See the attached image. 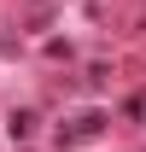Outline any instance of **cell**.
Wrapping results in <instances>:
<instances>
[{
  "label": "cell",
  "mask_w": 146,
  "mask_h": 152,
  "mask_svg": "<svg viewBox=\"0 0 146 152\" xmlns=\"http://www.w3.org/2000/svg\"><path fill=\"white\" fill-rule=\"evenodd\" d=\"M29 134H35V117H29V111H12V140H29Z\"/></svg>",
  "instance_id": "1"
}]
</instances>
